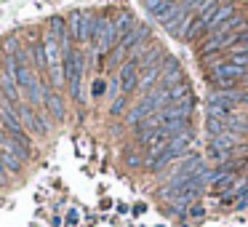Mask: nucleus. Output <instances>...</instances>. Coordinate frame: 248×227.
<instances>
[{
	"instance_id": "aec40b11",
	"label": "nucleus",
	"mask_w": 248,
	"mask_h": 227,
	"mask_svg": "<svg viewBox=\"0 0 248 227\" xmlns=\"http://www.w3.org/2000/svg\"><path fill=\"white\" fill-rule=\"evenodd\" d=\"M3 51H6V56H16V54H19V43H16V38H8L6 43H3Z\"/></svg>"
},
{
	"instance_id": "f03ea898",
	"label": "nucleus",
	"mask_w": 248,
	"mask_h": 227,
	"mask_svg": "<svg viewBox=\"0 0 248 227\" xmlns=\"http://www.w3.org/2000/svg\"><path fill=\"white\" fill-rule=\"evenodd\" d=\"M64 81L70 86V94L75 99H80V75H83V67H86V59H83L80 51H72L70 56H64Z\"/></svg>"
},
{
	"instance_id": "2eb2a0df",
	"label": "nucleus",
	"mask_w": 248,
	"mask_h": 227,
	"mask_svg": "<svg viewBox=\"0 0 248 227\" xmlns=\"http://www.w3.org/2000/svg\"><path fill=\"white\" fill-rule=\"evenodd\" d=\"M171 3H173V0H144V8H147V11H150L155 19H160L163 14L171 8Z\"/></svg>"
},
{
	"instance_id": "9d476101",
	"label": "nucleus",
	"mask_w": 248,
	"mask_h": 227,
	"mask_svg": "<svg viewBox=\"0 0 248 227\" xmlns=\"http://www.w3.org/2000/svg\"><path fill=\"white\" fill-rule=\"evenodd\" d=\"M115 32H118V38H125V35L131 32V30L136 27L134 24V16H131V11H120L118 16H115Z\"/></svg>"
},
{
	"instance_id": "4be33fe9",
	"label": "nucleus",
	"mask_w": 248,
	"mask_h": 227,
	"mask_svg": "<svg viewBox=\"0 0 248 227\" xmlns=\"http://www.w3.org/2000/svg\"><path fill=\"white\" fill-rule=\"evenodd\" d=\"M203 214H205V209H203L200 203H192V206L187 209V216H192V219H200Z\"/></svg>"
},
{
	"instance_id": "f8f14e48",
	"label": "nucleus",
	"mask_w": 248,
	"mask_h": 227,
	"mask_svg": "<svg viewBox=\"0 0 248 227\" xmlns=\"http://www.w3.org/2000/svg\"><path fill=\"white\" fill-rule=\"evenodd\" d=\"M48 32L54 35V38H59V40H67V38H70V32H67V19L51 16L48 19Z\"/></svg>"
},
{
	"instance_id": "dca6fc26",
	"label": "nucleus",
	"mask_w": 248,
	"mask_h": 227,
	"mask_svg": "<svg viewBox=\"0 0 248 227\" xmlns=\"http://www.w3.org/2000/svg\"><path fill=\"white\" fill-rule=\"evenodd\" d=\"M0 155H3V166H6L8 171H22V158H19L14 150L3 147V152H0Z\"/></svg>"
},
{
	"instance_id": "7ed1b4c3",
	"label": "nucleus",
	"mask_w": 248,
	"mask_h": 227,
	"mask_svg": "<svg viewBox=\"0 0 248 227\" xmlns=\"http://www.w3.org/2000/svg\"><path fill=\"white\" fill-rule=\"evenodd\" d=\"M118 83H120V91H123L125 97L139 88V72H136V62L134 59L123 62V67H120V72H118Z\"/></svg>"
},
{
	"instance_id": "1a4fd4ad",
	"label": "nucleus",
	"mask_w": 248,
	"mask_h": 227,
	"mask_svg": "<svg viewBox=\"0 0 248 227\" xmlns=\"http://www.w3.org/2000/svg\"><path fill=\"white\" fill-rule=\"evenodd\" d=\"M46 110H48V115L54 120H64V102H62V97L56 91H51L46 97Z\"/></svg>"
},
{
	"instance_id": "bb28decb",
	"label": "nucleus",
	"mask_w": 248,
	"mask_h": 227,
	"mask_svg": "<svg viewBox=\"0 0 248 227\" xmlns=\"http://www.w3.org/2000/svg\"><path fill=\"white\" fill-rule=\"evenodd\" d=\"M0 70H3V56H0Z\"/></svg>"
},
{
	"instance_id": "9b49d317",
	"label": "nucleus",
	"mask_w": 248,
	"mask_h": 227,
	"mask_svg": "<svg viewBox=\"0 0 248 227\" xmlns=\"http://www.w3.org/2000/svg\"><path fill=\"white\" fill-rule=\"evenodd\" d=\"M160 59H163V49L152 46L144 56L139 59V70H150V67H160Z\"/></svg>"
},
{
	"instance_id": "f257e3e1",
	"label": "nucleus",
	"mask_w": 248,
	"mask_h": 227,
	"mask_svg": "<svg viewBox=\"0 0 248 227\" xmlns=\"http://www.w3.org/2000/svg\"><path fill=\"white\" fill-rule=\"evenodd\" d=\"M118 40V32H115V24L109 22L107 16H93L91 22V46L99 51V56H104Z\"/></svg>"
},
{
	"instance_id": "20e7f679",
	"label": "nucleus",
	"mask_w": 248,
	"mask_h": 227,
	"mask_svg": "<svg viewBox=\"0 0 248 227\" xmlns=\"http://www.w3.org/2000/svg\"><path fill=\"white\" fill-rule=\"evenodd\" d=\"M221 78H227V81H243V78H246V70L232 65V62H216V65L211 67V81H221Z\"/></svg>"
},
{
	"instance_id": "b1692460",
	"label": "nucleus",
	"mask_w": 248,
	"mask_h": 227,
	"mask_svg": "<svg viewBox=\"0 0 248 227\" xmlns=\"http://www.w3.org/2000/svg\"><path fill=\"white\" fill-rule=\"evenodd\" d=\"M208 3H214V0H192V8H195V14H200L205 6H208Z\"/></svg>"
},
{
	"instance_id": "5701e85b",
	"label": "nucleus",
	"mask_w": 248,
	"mask_h": 227,
	"mask_svg": "<svg viewBox=\"0 0 248 227\" xmlns=\"http://www.w3.org/2000/svg\"><path fill=\"white\" fill-rule=\"evenodd\" d=\"M104 86H107L104 81H93V88H91L93 97H102V94H104Z\"/></svg>"
},
{
	"instance_id": "4468645a",
	"label": "nucleus",
	"mask_w": 248,
	"mask_h": 227,
	"mask_svg": "<svg viewBox=\"0 0 248 227\" xmlns=\"http://www.w3.org/2000/svg\"><path fill=\"white\" fill-rule=\"evenodd\" d=\"M200 32H205V22L198 16V14H189V24H187V32H184V38H187V40H195Z\"/></svg>"
},
{
	"instance_id": "0eeeda50",
	"label": "nucleus",
	"mask_w": 248,
	"mask_h": 227,
	"mask_svg": "<svg viewBox=\"0 0 248 227\" xmlns=\"http://www.w3.org/2000/svg\"><path fill=\"white\" fill-rule=\"evenodd\" d=\"M237 14V6L235 3H224V6H219V11L214 14V19L208 22V27H205V32H216V30L221 27L224 22H230L232 16Z\"/></svg>"
},
{
	"instance_id": "423d86ee",
	"label": "nucleus",
	"mask_w": 248,
	"mask_h": 227,
	"mask_svg": "<svg viewBox=\"0 0 248 227\" xmlns=\"http://www.w3.org/2000/svg\"><path fill=\"white\" fill-rule=\"evenodd\" d=\"M184 81V75H182V67H179V62L173 59H166V70L160 72V81H157V86H163V88H171V86H176V83H182Z\"/></svg>"
},
{
	"instance_id": "ddd939ff",
	"label": "nucleus",
	"mask_w": 248,
	"mask_h": 227,
	"mask_svg": "<svg viewBox=\"0 0 248 227\" xmlns=\"http://www.w3.org/2000/svg\"><path fill=\"white\" fill-rule=\"evenodd\" d=\"M166 91H168V102H184V99H192L189 97V83L187 81L176 83V86L166 88Z\"/></svg>"
},
{
	"instance_id": "6ab92c4d",
	"label": "nucleus",
	"mask_w": 248,
	"mask_h": 227,
	"mask_svg": "<svg viewBox=\"0 0 248 227\" xmlns=\"http://www.w3.org/2000/svg\"><path fill=\"white\" fill-rule=\"evenodd\" d=\"M125 102H128V97H125V94H120V97L112 102V107H109V115H123L125 113Z\"/></svg>"
},
{
	"instance_id": "a878e982",
	"label": "nucleus",
	"mask_w": 248,
	"mask_h": 227,
	"mask_svg": "<svg viewBox=\"0 0 248 227\" xmlns=\"http://www.w3.org/2000/svg\"><path fill=\"white\" fill-rule=\"evenodd\" d=\"M3 171H6V166H3V155H0V177H3Z\"/></svg>"
},
{
	"instance_id": "412c9836",
	"label": "nucleus",
	"mask_w": 248,
	"mask_h": 227,
	"mask_svg": "<svg viewBox=\"0 0 248 227\" xmlns=\"http://www.w3.org/2000/svg\"><path fill=\"white\" fill-rule=\"evenodd\" d=\"M125 163H128L131 168H136V166H141L144 161H141V155H136L134 150H128V152H125Z\"/></svg>"
},
{
	"instance_id": "6e6552de",
	"label": "nucleus",
	"mask_w": 248,
	"mask_h": 227,
	"mask_svg": "<svg viewBox=\"0 0 248 227\" xmlns=\"http://www.w3.org/2000/svg\"><path fill=\"white\" fill-rule=\"evenodd\" d=\"M83 24H86V14L83 11H72L70 16H67V32H70V38L78 40V43H80V38H83Z\"/></svg>"
},
{
	"instance_id": "393cba45",
	"label": "nucleus",
	"mask_w": 248,
	"mask_h": 227,
	"mask_svg": "<svg viewBox=\"0 0 248 227\" xmlns=\"http://www.w3.org/2000/svg\"><path fill=\"white\" fill-rule=\"evenodd\" d=\"M78 219H80V214H78V209H72L70 214H67V222H70V225H75Z\"/></svg>"
},
{
	"instance_id": "a211bd4d",
	"label": "nucleus",
	"mask_w": 248,
	"mask_h": 227,
	"mask_svg": "<svg viewBox=\"0 0 248 227\" xmlns=\"http://www.w3.org/2000/svg\"><path fill=\"white\" fill-rule=\"evenodd\" d=\"M205 126H208V134L211 136H219V134H224V120H221V118H208V123H205Z\"/></svg>"
},
{
	"instance_id": "f3484780",
	"label": "nucleus",
	"mask_w": 248,
	"mask_h": 227,
	"mask_svg": "<svg viewBox=\"0 0 248 227\" xmlns=\"http://www.w3.org/2000/svg\"><path fill=\"white\" fill-rule=\"evenodd\" d=\"M155 81H160V67H150V70H144V75H139V88H150Z\"/></svg>"
},
{
	"instance_id": "39448f33",
	"label": "nucleus",
	"mask_w": 248,
	"mask_h": 227,
	"mask_svg": "<svg viewBox=\"0 0 248 227\" xmlns=\"http://www.w3.org/2000/svg\"><path fill=\"white\" fill-rule=\"evenodd\" d=\"M163 120H189V115H192V99H184V102H171L166 104V107L160 110Z\"/></svg>"
}]
</instances>
